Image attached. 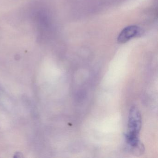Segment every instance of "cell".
Here are the masks:
<instances>
[{"label": "cell", "mask_w": 158, "mask_h": 158, "mask_svg": "<svg viewBox=\"0 0 158 158\" xmlns=\"http://www.w3.org/2000/svg\"><path fill=\"white\" fill-rule=\"evenodd\" d=\"M142 124L140 112L137 107H132L129 112L127 143L132 151L139 152L143 150L142 144L139 139Z\"/></svg>", "instance_id": "1"}, {"label": "cell", "mask_w": 158, "mask_h": 158, "mask_svg": "<svg viewBox=\"0 0 158 158\" xmlns=\"http://www.w3.org/2000/svg\"><path fill=\"white\" fill-rule=\"evenodd\" d=\"M139 28L136 26H130L124 28L120 33L117 41L119 43H126L139 34Z\"/></svg>", "instance_id": "2"}]
</instances>
